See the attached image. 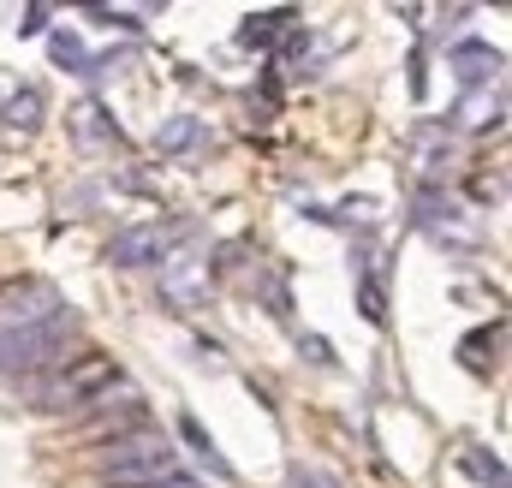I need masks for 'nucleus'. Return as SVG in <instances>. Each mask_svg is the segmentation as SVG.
<instances>
[{"label": "nucleus", "instance_id": "nucleus-1", "mask_svg": "<svg viewBox=\"0 0 512 488\" xmlns=\"http://www.w3.org/2000/svg\"><path fill=\"white\" fill-rule=\"evenodd\" d=\"M120 381V364L108 358V352H96V346H84V352H72L66 364H48L24 393H30V411H84L102 387H114Z\"/></svg>", "mask_w": 512, "mask_h": 488}, {"label": "nucleus", "instance_id": "nucleus-2", "mask_svg": "<svg viewBox=\"0 0 512 488\" xmlns=\"http://www.w3.org/2000/svg\"><path fill=\"white\" fill-rule=\"evenodd\" d=\"M72 310H48L36 322H18V328H0V375H24V369H48L66 346H72Z\"/></svg>", "mask_w": 512, "mask_h": 488}, {"label": "nucleus", "instance_id": "nucleus-3", "mask_svg": "<svg viewBox=\"0 0 512 488\" xmlns=\"http://www.w3.org/2000/svg\"><path fill=\"white\" fill-rule=\"evenodd\" d=\"M173 244H179V227L149 221V227H131V233H120V239L108 244V262L114 268H161Z\"/></svg>", "mask_w": 512, "mask_h": 488}, {"label": "nucleus", "instance_id": "nucleus-4", "mask_svg": "<svg viewBox=\"0 0 512 488\" xmlns=\"http://www.w3.org/2000/svg\"><path fill=\"white\" fill-rule=\"evenodd\" d=\"M108 488H167L179 483V459L173 447L167 453H149V459H114V465H96Z\"/></svg>", "mask_w": 512, "mask_h": 488}, {"label": "nucleus", "instance_id": "nucleus-5", "mask_svg": "<svg viewBox=\"0 0 512 488\" xmlns=\"http://www.w3.org/2000/svg\"><path fill=\"white\" fill-rule=\"evenodd\" d=\"M36 310H42V316H48V310H60L48 286H36V280H12V286H0V328L36 322Z\"/></svg>", "mask_w": 512, "mask_h": 488}, {"label": "nucleus", "instance_id": "nucleus-6", "mask_svg": "<svg viewBox=\"0 0 512 488\" xmlns=\"http://www.w3.org/2000/svg\"><path fill=\"white\" fill-rule=\"evenodd\" d=\"M453 66H459V84L465 90H483L489 78H501V54L489 42H459L453 48Z\"/></svg>", "mask_w": 512, "mask_h": 488}, {"label": "nucleus", "instance_id": "nucleus-7", "mask_svg": "<svg viewBox=\"0 0 512 488\" xmlns=\"http://www.w3.org/2000/svg\"><path fill=\"white\" fill-rule=\"evenodd\" d=\"M453 465H459V477H471V483L483 488H507V465L489 453V447H477V441H465L459 453H453Z\"/></svg>", "mask_w": 512, "mask_h": 488}, {"label": "nucleus", "instance_id": "nucleus-8", "mask_svg": "<svg viewBox=\"0 0 512 488\" xmlns=\"http://www.w3.org/2000/svg\"><path fill=\"white\" fill-rule=\"evenodd\" d=\"M495 346H501V322L465 334V340H459V364L471 369V375H495Z\"/></svg>", "mask_w": 512, "mask_h": 488}, {"label": "nucleus", "instance_id": "nucleus-9", "mask_svg": "<svg viewBox=\"0 0 512 488\" xmlns=\"http://www.w3.org/2000/svg\"><path fill=\"white\" fill-rule=\"evenodd\" d=\"M179 435H185V447H191V453H197V459H203V465H209L215 477H233V465H227V459L215 453V441H209V429H203V423H197L191 411L179 417Z\"/></svg>", "mask_w": 512, "mask_h": 488}, {"label": "nucleus", "instance_id": "nucleus-10", "mask_svg": "<svg viewBox=\"0 0 512 488\" xmlns=\"http://www.w3.org/2000/svg\"><path fill=\"white\" fill-rule=\"evenodd\" d=\"M72 137H78L84 149H96V143H114V120H108L96 102H84V108H72Z\"/></svg>", "mask_w": 512, "mask_h": 488}, {"label": "nucleus", "instance_id": "nucleus-11", "mask_svg": "<svg viewBox=\"0 0 512 488\" xmlns=\"http://www.w3.org/2000/svg\"><path fill=\"white\" fill-rule=\"evenodd\" d=\"M155 143H161V155H191V149H203V125L197 120H167L155 131Z\"/></svg>", "mask_w": 512, "mask_h": 488}, {"label": "nucleus", "instance_id": "nucleus-12", "mask_svg": "<svg viewBox=\"0 0 512 488\" xmlns=\"http://www.w3.org/2000/svg\"><path fill=\"white\" fill-rule=\"evenodd\" d=\"M0 125H12V131H36V125H42V90H18V96L0 108Z\"/></svg>", "mask_w": 512, "mask_h": 488}, {"label": "nucleus", "instance_id": "nucleus-13", "mask_svg": "<svg viewBox=\"0 0 512 488\" xmlns=\"http://www.w3.org/2000/svg\"><path fill=\"white\" fill-rule=\"evenodd\" d=\"M280 24H292V18H286V12H251L245 30H239V42H245V48H274V42H280Z\"/></svg>", "mask_w": 512, "mask_h": 488}, {"label": "nucleus", "instance_id": "nucleus-14", "mask_svg": "<svg viewBox=\"0 0 512 488\" xmlns=\"http://www.w3.org/2000/svg\"><path fill=\"white\" fill-rule=\"evenodd\" d=\"M48 54H54V66H72V72H84V42H78V36L54 30V36H48Z\"/></svg>", "mask_w": 512, "mask_h": 488}, {"label": "nucleus", "instance_id": "nucleus-15", "mask_svg": "<svg viewBox=\"0 0 512 488\" xmlns=\"http://www.w3.org/2000/svg\"><path fill=\"white\" fill-rule=\"evenodd\" d=\"M292 488H346L334 471H322V465H310V459H298L292 465Z\"/></svg>", "mask_w": 512, "mask_h": 488}, {"label": "nucleus", "instance_id": "nucleus-16", "mask_svg": "<svg viewBox=\"0 0 512 488\" xmlns=\"http://www.w3.org/2000/svg\"><path fill=\"white\" fill-rule=\"evenodd\" d=\"M358 310H364V316H370L376 328L387 322V292L376 286V280H358Z\"/></svg>", "mask_w": 512, "mask_h": 488}, {"label": "nucleus", "instance_id": "nucleus-17", "mask_svg": "<svg viewBox=\"0 0 512 488\" xmlns=\"http://www.w3.org/2000/svg\"><path fill=\"white\" fill-rule=\"evenodd\" d=\"M298 352H304V358H310L316 369L334 364V346H328V340H316V334H304V340H298Z\"/></svg>", "mask_w": 512, "mask_h": 488}, {"label": "nucleus", "instance_id": "nucleus-18", "mask_svg": "<svg viewBox=\"0 0 512 488\" xmlns=\"http://www.w3.org/2000/svg\"><path fill=\"white\" fill-rule=\"evenodd\" d=\"M36 30H48V6H30L24 12V36H36Z\"/></svg>", "mask_w": 512, "mask_h": 488}, {"label": "nucleus", "instance_id": "nucleus-19", "mask_svg": "<svg viewBox=\"0 0 512 488\" xmlns=\"http://www.w3.org/2000/svg\"><path fill=\"white\" fill-rule=\"evenodd\" d=\"M167 488H197V483H185V477H179V483H167Z\"/></svg>", "mask_w": 512, "mask_h": 488}]
</instances>
